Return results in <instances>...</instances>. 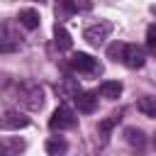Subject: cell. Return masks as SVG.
I'll return each mask as SVG.
<instances>
[{"label":"cell","instance_id":"ba28073f","mask_svg":"<svg viewBox=\"0 0 156 156\" xmlns=\"http://www.w3.org/2000/svg\"><path fill=\"white\" fill-rule=\"evenodd\" d=\"M122 63H124L127 68H141V66L146 63V51H144V46H139V44H127V46H124V58H122Z\"/></svg>","mask_w":156,"mask_h":156},{"label":"cell","instance_id":"d6986e66","mask_svg":"<svg viewBox=\"0 0 156 156\" xmlns=\"http://www.w3.org/2000/svg\"><path fill=\"white\" fill-rule=\"evenodd\" d=\"M124 41H112L110 46H107V58L110 61H122L124 58Z\"/></svg>","mask_w":156,"mask_h":156},{"label":"cell","instance_id":"ffe728a7","mask_svg":"<svg viewBox=\"0 0 156 156\" xmlns=\"http://www.w3.org/2000/svg\"><path fill=\"white\" fill-rule=\"evenodd\" d=\"M146 46L151 51H156V24H149V29H146Z\"/></svg>","mask_w":156,"mask_h":156},{"label":"cell","instance_id":"52a82bcc","mask_svg":"<svg viewBox=\"0 0 156 156\" xmlns=\"http://www.w3.org/2000/svg\"><path fill=\"white\" fill-rule=\"evenodd\" d=\"M27 124H29V117L20 110H7L0 117V129H5V132H17V129H24Z\"/></svg>","mask_w":156,"mask_h":156},{"label":"cell","instance_id":"30bf717a","mask_svg":"<svg viewBox=\"0 0 156 156\" xmlns=\"http://www.w3.org/2000/svg\"><path fill=\"white\" fill-rule=\"evenodd\" d=\"M27 149V141L22 136H2L0 139V154L2 156H17Z\"/></svg>","mask_w":156,"mask_h":156},{"label":"cell","instance_id":"7a4b0ae2","mask_svg":"<svg viewBox=\"0 0 156 156\" xmlns=\"http://www.w3.org/2000/svg\"><path fill=\"white\" fill-rule=\"evenodd\" d=\"M76 122H78L76 112H73L68 105H58V107L51 112V117H49V129H54V132H66V129H73Z\"/></svg>","mask_w":156,"mask_h":156},{"label":"cell","instance_id":"e0dca14e","mask_svg":"<svg viewBox=\"0 0 156 156\" xmlns=\"http://www.w3.org/2000/svg\"><path fill=\"white\" fill-rule=\"evenodd\" d=\"M136 110L144 112L146 117H156V98L154 95H144L136 100Z\"/></svg>","mask_w":156,"mask_h":156},{"label":"cell","instance_id":"9a60e30c","mask_svg":"<svg viewBox=\"0 0 156 156\" xmlns=\"http://www.w3.org/2000/svg\"><path fill=\"white\" fill-rule=\"evenodd\" d=\"M124 139H127L129 146H136V149H144V144H146V134L141 129H136V127H127L124 129Z\"/></svg>","mask_w":156,"mask_h":156},{"label":"cell","instance_id":"7c38bea8","mask_svg":"<svg viewBox=\"0 0 156 156\" xmlns=\"http://www.w3.org/2000/svg\"><path fill=\"white\" fill-rule=\"evenodd\" d=\"M17 22L24 27V29H37L39 27V22H41V17H39V12L34 10V7H24V10H20V15H17Z\"/></svg>","mask_w":156,"mask_h":156},{"label":"cell","instance_id":"5bb4252c","mask_svg":"<svg viewBox=\"0 0 156 156\" xmlns=\"http://www.w3.org/2000/svg\"><path fill=\"white\" fill-rule=\"evenodd\" d=\"M100 95L107 100H117L122 95V83L119 80H102L100 83Z\"/></svg>","mask_w":156,"mask_h":156},{"label":"cell","instance_id":"2e32d148","mask_svg":"<svg viewBox=\"0 0 156 156\" xmlns=\"http://www.w3.org/2000/svg\"><path fill=\"white\" fill-rule=\"evenodd\" d=\"M46 154H51V156H58V154H66L68 151V141L66 139H61V136H51V139H46Z\"/></svg>","mask_w":156,"mask_h":156},{"label":"cell","instance_id":"44dd1931","mask_svg":"<svg viewBox=\"0 0 156 156\" xmlns=\"http://www.w3.org/2000/svg\"><path fill=\"white\" fill-rule=\"evenodd\" d=\"M32 2H44V0H32Z\"/></svg>","mask_w":156,"mask_h":156},{"label":"cell","instance_id":"5b68a950","mask_svg":"<svg viewBox=\"0 0 156 156\" xmlns=\"http://www.w3.org/2000/svg\"><path fill=\"white\" fill-rule=\"evenodd\" d=\"M93 10V0H58L54 7L56 20H68L76 12H90Z\"/></svg>","mask_w":156,"mask_h":156},{"label":"cell","instance_id":"ac0fdd59","mask_svg":"<svg viewBox=\"0 0 156 156\" xmlns=\"http://www.w3.org/2000/svg\"><path fill=\"white\" fill-rule=\"evenodd\" d=\"M119 119H122V115H119V112H112L110 117H105V119H102V122L98 124V132L102 134V139H107V136H110V132H112V127H115V124H117Z\"/></svg>","mask_w":156,"mask_h":156},{"label":"cell","instance_id":"8fae6325","mask_svg":"<svg viewBox=\"0 0 156 156\" xmlns=\"http://www.w3.org/2000/svg\"><path fill=\"white\" fill-rule=\"evenodd\" d=\"M78 90H80V85H78L76 78H63L61 83H56V95L61 100H73Z\"/></svg>","mask_w":156,"mask_h":156},{"label":"cell","instance_id":"8992f818","mask_svg":"<svg viewBox=\"0 0 156 156\" xmlns=\"http://www.w3.org/2000/svg\"><path fill=\"white\" fill-rule=\"evenodd\" d=\"M22 46V37L17 34L15 24L0 22V51H17Z\"/></svg>","mask_w":156,"mask_h":156},{"label":"cell","instance_id":"277c9868","mask_svg":"<svg viewBox=\"0 0 156 156\" xmlns=\"http://www.w3.org/2000/svg\"><path fill=\"white\" fill-rule=\"evenodd\" d=\"M110 32H112V22H110V20H98L95 24H90V27L83 29V39H85L90 46H102Z\"/></svg>","mask_w":156,"mask_h":156},{"label":"cell","instance_id":"6da1fadb","mask_svg":"<svg viewBox=\"0 0 156 156\" xmlns=\"http://www.w3.org/2000/svg\"><path fill=\"white\" fill-rule=\"evenodd\" d=\"M15 100H17L22 107L37 112V110L44 107V88H41L39 83L24 80V83H20V85L15 88Z\"/></svg>","mask_w":156,"mask_h":156},{"label":"cell","instance_id":"4fadbf2b","mask_svg":"<svg viewBox=\"0 0 156 156\" xmlns=\"http://www.w3.org/2000/svg\"><path fill=\"white\" fill-rule=\"evenodd\" d=\"M54 44H56L58 51H68V49L73 46V39H71L68 29H66L63 24H58V22H56V27H54Z\"/></svg>","mask_w":156,"mask_h":156},{"label":"cell","instance_id":"3957f363","mask_svg":"<svg viewBox=\"0 0 156 156\" xmlns=\"http://www.w3.org/2000/svg\"><path fill=\"white\" fill-rule=\"evenodd\" d=\"M68 66H71V71H76L80 76H98L102 71V66L98 63V58H93L90 54H83V51L73 54L71 61H68Z\"/></svg>","mask_w":156,"mask_h":156},{"label":"cell","instance_id":"9c48e42d","mask_svg":"<svg viewBox=\"0 0 156 156\" xmlns=\"http://www.w3.org/2000/svg\"><path fill=\"white\" fill-rule=\"evenodd\" d=\"M73 105L78 107V112L90 115V112L98 110V93H93V90H78L76 98H73Z\"/></svg>","mask_w":156,"mask_h":156}]
</instances>
